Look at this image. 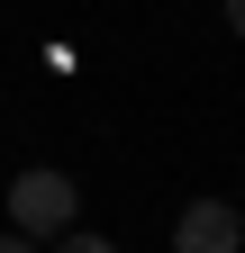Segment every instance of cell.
Wrapping results in <instances>:
<instances>
[{
    "mask_svg": "<svg viewBox=\"0 0 245 253\" xmlns=\"http://www.w3.org/2000/svg\"><path fill=\"white\" fill-rule=\"evenodd\" d=\"M0 253H46V244H27V235H18V226H9V235H0Z\"/></svg>",
    "mask_w": 245,
    "mask_h": 253,
    "instance_id": "4",
    "label": "cell"
},
{
    "mask_svg": "<svg viewBox=\"0 0 245 253\" xmlns=\"http://www.w3.org/2000/svg\"><path fill=\"white\" fill-rule=\"evenodd\" d=\"M46 253H118V244H109V235H91V226H73V235H55Z\"/></svg>",
    "mask_w": 245,
    "mask_h": 253,
    "instance_id": "3",
    "label": "cell"
},
{
    "mask_svg": "<svg viewBox=\"0 0 245 253\" xmlns=\"http://www.w3.org/2000/svg\"><path fill=\"white\" fill-rule=\"evenodd\" d=\"M173 253H245V208L236 199H191L173 217Z\"/></svg>",
    "mask_w": 245,
    "mask_h": 253,
    "instance_id": "2",
    "label": "cell"
},
{
    "mask_svg": "<svg viewBox=\"0 0 245 253\" xmlns=\"http://www.w3.org/2000/svg\"><path fill=\"white\" fill-rule=\"evenodd\" d=\"M227 27H236V37H245V0H227Z\"/></svg>",
    "mask_w": 245,
    "mask_h": 253,
    "instance_id": "5",
    "label": "cell"
},
{
    "mask_svg": "<svg viewBox=\"0 0 245 253\" xmlns=\"http://www.w3.org/2000/svg\"><path fill=\"white\" fill-rule=\"evenodd\" d=\"M73 217H82V181H64L55 163H27L9 181V226L27 244H55V235H73Z\"/></svg>",
    "mask_w": 245,
    "mask_h": 253,
    "instance_id": "1",
    "label": "cell"
}]
</instances>
